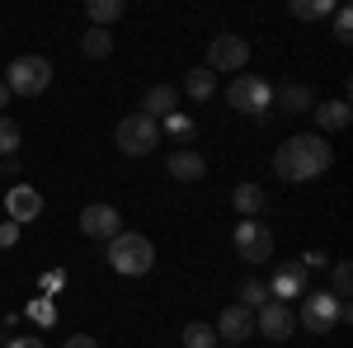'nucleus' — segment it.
Masks as SVG:
<instances>
[{
	"mask_svg": "<svg viewBox=\"0 0 353 348\" xmlns=\"http://www.w3.org/2000/svg\"><path fill=\"white\" fill-rule=\"evenodd\" d=\"M330 165H334V151H330V141L321 132L288 136V141L278 146V156H273L278 179H288V184H311V179H321V174H325Z\"/></svg>",
	"mask_w": 353,
	"mask_h": 348,
	"instance_id": "f257e3e1",
	"label": "nucleus"
},
{
	"mask_svg": "<svg viewBox=\"0 0 353 348\" xmlns=\"http://www.w3.org/2000/svg\"><path fill=\"white\" fill-rule=\"evenodd\" d=\"M109 264L123 278H141V273L156 268V245L146 240V236H137V231H118L109 240Z\"/></svg>",
	"mask_w": 353,
	"mask_h": 348,
	"instance_id": "f03ea898",
	"label": "nucleus"
},
{
	"mask_svg": "<svg viewBox=\"0 0 353 348\" xmlns=\"http://www.w3.org/2000/svg\"><path fill=\"white\" fill-rule=\"evenodd\" d=\"M52 85V61L48 57H14L10 66H5V90H10V99L19 94V99H33V94H43Z\"/></svg>",
	"mask_w": 353,
	"mask_h": 348,
	"instance_id": "7ed1b4c3",
	"label": "nucleus"
},
{
	"mask_svg": "<svg viewBox=\"0 0 353 348\" xmlns=\"http://www.w3.org/2000/svg\"><path fill=\"white\" fill-rule=\"evenodd\" d=\"M226 99L236 113H250L254 123H269V104H273V90L264 76H236L231 90H226Z\"/></svg>",
	"mask_w": 353,
	"mask_h": 348,
	"instance_id": "20e7f679",
	"label": "nucleus"
},
{
	"mask_svg": "<svg viewBox=\"0 0 353 348\" xmlns=\"http://www.w3.org/2000/svg\"><path fill=\"white\" fill-rule=\"evenodd\" d=\"M113 136H118V151H123V156H151V151L161 146V123L146 118V113H128Z\"/></svg>",
	"mask_w": 353,
	"mask_h": 348,
	"instance_id": "39448f33",
	"label": "nucleus"
},
{
	"mask_svg": "<svg viewBox=\"0 0 353 348\" xmlns=\"http://www.w3.org/2000/svg\"><path fill=\"white\" fill-rule=\"evenodd\" d=\"M349 320V301H339L334 292H311L301 301V325L311 329V334H330L334 325Z\"/></svg>",
	"mask_w": 353,
	"mask_h": 348,
	"instance_id": "423d86ee",
	"label": "nucleus"
},
{
	"mask_svg": "<svg viewBox=\"0 0 353 348\" xmlns=\"http://www.w3.org/2000/svg\"><path fill=\"white\" fill-rule=\"evenodd\" d=\"M250 66V43H245L241 33H217L212 43H208V71H245Z\"/></svg>",
	"mask_w": 353,
	"mask_h": 348,
	"instance_id": "0eeeda50",
	"label": "nucleus"
},
{
	"mask_svg": "<svg viewBox=\"0 0 353 348\" xmlns=\"http://www.w3.org/2000/svg\"><path fill=\"white\" fill-rule=\"evenodd\" d=\"M236 254H241L245 264H269L273 231H269V226H259L254 216H245L241 226H236Z\"/></svg>",
	"mask_w": 353,
	"mask_h": 348,
	"instance_id": "6e6552de",
	"label": "nucleus"
},
{
	"mask_svg": "<svg viewBox=\"0 0 353 348\" xmlns=\"http://www.w3.org/2000/svg\"><path fill=\"white\" fill-rule=\"evenodd\" d=\"M254 329H259L264 339H273V344H288L292 329H297V316H292L288 301H264V306L254 311Z\"/></svg>",
	"mask_w": 353,
	"mask_h": 348,
	"instance_id": "1a4fd4ad",
	"label": "nucleus"
},
{
	"mask_svg": "<svg viewBox=\"0 0 353 348\" xmlns=\"http://www.w3.org/2000/svg\"><path fill=\"white\" fill-rule=\"evenodd\" d=\"M118 226H123V216H118V207H109V203H90L81 212V231L90 240H113Z\"/></svg>",
	"mask_w": 353,
	"mask_h": 348,
	"instance_id": "9d476101",
	"label": "nucleus"
},
{
	"mask_svg": "<svg viewBox=\"0 0 353 348\" xmlns=\"http://www.w3.org/2000/svg\"><path fill=\"white\" fill-rule=\"evenodd\" d=\"M306 292V268L292 259V264H278L273 268V283H269V301H292V296Z\"/></svg>",
	"mask_w": 353,
	"mask_h": 348,
	"instance_id": "9b49d317",
	"label": "nucleus"
},
{
	"mask_svg": "<svg viewBox=\"0 0 353 348\" xmlns=\"http://www.w3.org/2000/svg\"><path fill=\"white\" fill-rule=\"evenodd\" d=\"M5 212H10L14 226H24V221H33V216L43 212V193L28 188V184H14L10 193H5Z\"/></svg>",
	"mask_w": 353,
	"mask_h": 348,
	"instance_id": "f8f14e48",
	"label": "nucleus"
},
{
	"mask_svg": "<svg viewBox=\"0 0 353 348\" xmlns=\"http://www.w3.org/2000/svg\"><path fill=\"white\" fill-rule=\"evenodd\" d=\"M250 329H254V311H245L241 301H236V306H226V311L217 316V334H221V339H231V344L250 339Z\"/></svg>",
	"mask_w": 353,
	"mask_h": 348,
	"instance_id": "ddd939ff",
	"label": "nucleus"
},
{
	"mask_svg": "<svg viewBox=\"0 0 353 348\" xmlns=\"http://www.w3.org/2000/svg\"><path fill=\"white\" fill-rule=\"evenodd\" d=\"M137 113H146V118H156V123L170 118V113H179V94H174V85H151Z\"/></svg>",
	"mask_w": 353,
	"mask_h": 348,
	"instance_id": "4468645a",
	"label": "nucleus"
},
{
	"mask_svg": "<svg viewBox=\"0 0 353 348\" xmlns=\"http://www.w3.org/2000/svg\"><path fill=\"white\" fill-rule=\"evenodd\" d=\"M208 174V161L189 151V146H179V151H170V179H184V184H198Z\"/></svg>",
	"mask_w": 353,
	"mask_h": 348,
	"instance_id": "2eb2a0df",
	"label": "nucleus"
},
{
	"mask_svg": "<svg viewBox=\"0 0 353 348\" xmlns=\"http://www.w3.org/2000/svg\"><path fill=\"white\" fill-rule=\"evenodd\" d=\"M311 118H316V123H321V136L325 132H339V127H349V99H330V104H321L316 108V113H311Z\"/></svg>",
	"mask_w": 353,
	"mask_h": 348,
	"instance_id": "dca6fc26",
	"label": "nucleus"
},
{
	"mask_svg": "<svg viewBox=\"0 0 353 348\" xmlns=\"http://www.w3.org/2000/svg\"><path fill=\"white\" fill-rule=\"evenodd\" d=\"M278 104L288 108V113H311V108H316V94H311L306 85H283V90H278Z\"/></svg>",
	"mask_w": 353,
	"mask_h": 348,
	"instance_id": "f3484780",
	"label": "nucleus"
},
{
	"mask_svg": "<svg viewBox=\"0 0 353 348\" xmlns=\"http://www.w3.org/2000/svg\"><path fill=\"white\" fill-rule=\"evenodd\" d=\"M85 14H90V28H109L113 19H123V0H90Z\"/></svg>",
	"mask_w": 353,
	"mask_h": 348,
	"instance_id": "a211bd4d",
	"label": "nucleus"
},
{
	"mask_svg": "<svg viewBox=\"0 0 353 348\" xmlns=\"http://www.w3.org/2000/svg\"><path fill=\"white\" fill-rule=\"evenodd\" d=\"M19 146H24V132H19V123L0 113V156H5V161H14V156H19Z\"/></svg>",
	"mask_w": 353,
	"mask_h": 348,
	"instance_id": "6ab92c4d",
	"label": "nucleus"
},
{
	"mask_svg": "<svg viewBox=\"0 0 353 348\" xmlns=\"http://www.w3.org/2000/svg\"><path fill=\"white\" fill-rule=\"evenodd\" d=\"M212 85H217V76L208 66H198V71H189V81H184V94L203 104V99H212Z\"/></svg>",
	"mask_w": 353,
	"mask_h": 348,
	"instance_id": "aec40b11",
	"label": "nucleus"
},
{
	"mask_svg": "<svg viewBox=\"0 0 353 348\" xmlns=\"http://www.w3.org/2000/svg\"><path fill=\"white\" fill-rule=\"evenodd\" d=\"M161 132H170L174 141H184V146H189L193 136H198V123H193V118H184V113H170V118L161 123Z\"/></svg>",
	"mask_w": 353,
	"mask_h": 348,
	"instance_id": "412c9836",
	"label": "nucleus"
},
{
	"mask_svg": "<svg viewBox=\"0 0 353 348\" xmlns=\"http://www.w3.org/2000/svg\"><path fill=\"white\" fill-rule=\"evenodd\" d=\"M259 207H264V188L259 184H241L236 188V212L241 216H254Z\"/></svg>",
	"mask_w": 353,
	"mask_h": 348,
	"instance_id": "4be33fe9",
	"label": "nucleus"
},
{
	"mask_svg": "<svg viewBox=\"0 0 353 348\" xmlns=\"http://www.w3.org/2000/svg\"><path fill=\"white\" fill-rule=\"evenodd\" d=\"M334 10H339L334 0H292V14L297 19H330Z\"/></svg>",
	"mask_w": 353,
	"mask_h": 348,
	"instance_id": "5701e85b",
	"label": "nucleus"
},
{
	"mask_svg": "<svg viewBox=\"0 0 353 348\" xmlns=\"http://www.w3.org/2000/svg\"><path fill=\"white\" fill-rule=\"evenodd\" d=\"M81 48H85V57H109L113 52V33L109 28H90L81 38Z\"/></svg>",
	"mask_w": 353,
	"mask_h": 348,
	"instance_id": "b1692460",
	"label": "nucleus"
},
{
	"mask_svg": "<svg viewBox=\"0 0 353 348\" xmlns=\"http://www.w3.org/2000/svg\"><path fill=\"white\" fill-rule=\"evenodd\" d=\"M212 325H203V320H193V325H184V348H212Z\"/></svg>",
	"mask_w": 353,
	"mask_h": 348,
	"instance_id": "393cba45",
	"label": "nucleus"
},
{
	"mask_svg": "<svg viewBox=\"0 0 353 348\" xmlns=\"http://www.w3.org/2000/svg\"><path fill=\"white\" fill-rule=\"evenodd\" d=\"M264 301H269V287L250 278V283H245V287H241V306H245V311H259Z\"/></svg>",
	"mask_w": 353,
	"mask_h": 348,
	"instance_id": "a878e982",
	"label": "nucleus"
},
{
	"mask_svg": "<svg viewBox=\"0 0 353 348\" xmlns=\"http://www.w3.org/2000/svg\"><path fill=\"white\" fill-rule=\"evenodd\" d=\"M334 38L339 43H353V10H344V5L334 10Z\"/></svg>",
	"mask_w": 353,
	"mask_h": 348,
	"instance_id": "bb28decb",
	"label": "nucleus"
},
{
	"mask_svg": "<svg viewBox=\"0 0 353 348\" xmlns=\"http://www.w3.org/2000/svg\"><path fill=\"white\" fill-rule=\"evenodd\" d=\"M349 292H353V268L349 264H334V296L349 301Z\"/></svg>",
	"mask_w": 353,
	"mask_h": 348,
	"instance_id": "cd10ccee",
	"label": "nucleus"
},
{
	"mask_svg": "<svg viewBox=\"0 0 353 348\" xmlns=\"http://www.w3.org/2000/svg\"><path fill=\"white\" fill-rule=\"evenodd\" d=\"M28 316H33L38 325H52V316H57V311H52V296H38V301L28 306Z\"/></svg>",
	"mask_w": 353,
	"mask_h": 348,
	"instance_id": "c85d7f7f",
	"label": "nucleus"
},
{
	"mask_svg": "<svg viewBox=\"0 0 353 348\" xmlns=\"http://www.w3.org/2000/svg\"><path fill=\"white\" fill-rule=\"evenodd\" d=\"M297 264H301V268H306V273H311V268H325V264H330V259H325V254H321V249H306V254H301Z\"/></svg>",
	"mask_w": 353,
	"mask_h": 348,
	"instance_id": "c756f323",
	"label": "nucleus"
},
{
	"mask_svg": "<svg viewBox=\"0 0 353 348\" xmlns=\"http://www.w3.org/2000/svg\"><path fill=\"white\" fill-rule=\"evenodd\" d=\"M14 240H19V226H14V221H5V226H0V249H10Z\"/></svg>",
	"mask_w": 353,
	"mask_h": 348,
	"instance_id": "7c9ffc66",
	"label": "nucleus"
},
{
	"mask_svg": "<svg viewBox=\"0 0 353 348\" xmlns=\"http://www.w3.org/2000/svg\"><path fill=\"white\" fill-rule=\"evenodd\" d=\"M5 348H48V344H43V339H33V334H24V339H10Z\"/></svg>",
	"mask_w": 353,
	"mask_h": 348,
	"instance_id": "2f4dec72",
	"label": "nucleus"
},
{
	"mask_svg": "<svg viewBox=\"0 0 353 348\" xmlns=\"http://www.w3.org/2000/svg\"><path fill=\"white\" fill-rule=\"evenodd\" d=\"M66 348H99V339H90V334H76V339H66Z\"/></svg>",
	"mask_w": 353,
	"mask_h": 348,
	"instance_id": "473e14b6",
	"label": "nucleus"
},
{
	"mask_svg": "<svg viewBox=\"0 0 353 348\" xmlns=\"http://www.w3.org/2000/svg\"><path fill=\"white\" fill-rule=\"evenodd\" d=\"M43 287H48V292H57V287H66V273H48V278H43Z\"/></svg>",
	"mask_w": 353,
	"mask_h": 348,
	"instance_id": "72a5a7b5",
	"label": "nucleus"
},
{
	"mask_svg": "<svg viewBox=\"0 0 353 348\" xmlns=\"http://www.w3.org/2000/svg\"><path fill=\"white\" fill-rule=\"evenodd\" d=\"M5 104H10V90H5V81H0V113H5Z\"/></svg>",
	"mask_w": 353,
	"mask_h": 348,
	"instance_id": "f704fd0d",
	"label": "nucleus"
},
{
	"mask_svg": "<svg viewBox=\"0 0 353 348\" xmlns=\"http://www.w3.org/2000/svg\"><path fill=\"white\" fill-rule=\"evenodd\" d=\"M226 348H241V344H226Z\"/></svg>",
	"mask_w": 353,
	"mask_h": 348,
	"instance_id": "c9c22d12",
	"label": "nucleus"
}]
</instances>
